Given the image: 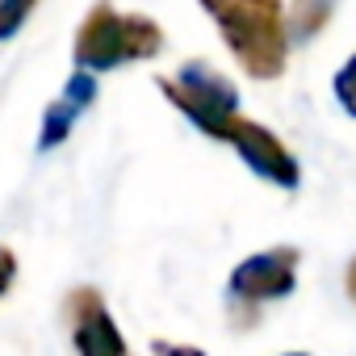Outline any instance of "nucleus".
Instances as JSON below:
<instances>
[{"mask_svg": "<svg viewBox=\"0 0 356 356\" xmlns=\"http://www.w3.org/2000/svg\"><path fill=\"white\" fill-rule=\"evenodd\" d=\"M92 97H97V80L80 67L72 80H67V88L59 92V101H51L47 105V118H42V134H38V147L42 151H51V147H59L67 134H72V126H76V118L92 105Z\"/></svg>", "mask_w": 356, "mask_h": 356, "instance_id": "6", "label": "nucleus"}, {"mask_svg": "<svg viewBox=\"0 0 356 356\" xmlns=\"http://www.w3.org/2000/svg\"><path fill=\"white\" fill-rule=\"evenodd\" d=\"M348 298H352V302H356V260H352V264H348Z\"/></svg>", "mask_w": 356, "mask_h": 356, "instance_id": "10", "label": "nucleus"}, {"mask_svg": "<svg viewBox=\"0 0 356 356\" xmlns=\"http://www.w3.org/2000/svg\"><path fill=\"white\" fill-rule=\"evenodd\" d=\"M222 42L252 80H277L289 59V26L281 0H202Z\"/></svg>", "mask_w": 356, "mask_h": 356, "instance_id": "1", "label": "nucleus"}, {"mask_svg": "<svg viewBox=\"0 0 356 356\" xmlns=\"http://www.w3.org/2000/svg\"><path fill=\"white\" fill-rule=\"evenodd\" d=\"M67 318H72V343L88 356H105V352H126V339L118 335L105 302L97 289L80 285L72 298H67Z\"/></svg>", "mask_w": 356, "mask_h": 356, "instance_id": "5", "label": "nucleus"}, {"mask_svg": "<svg viewBox=\"0 0 356 356\" xmlns=\"http://www.w3.org/2000/svg\"><path fill=\"white\" fill-rule=\"evenodd\" d=\"M13 277H17V256L9 248H0V293H9Z\"/></svg>", "mask_w": 356, "mask_h": 356, "instance_id": "9", "label": "nucleus"}, {"mask_svg": "<svg viewBox=\"0 0 356 356\" xmlns=\"http://www.w3.org/2000/svg\"><path fill=\"white\" fill-rule=\"evenodd\" d=\"M163 51V30L159 22L143 13H118L113 0H97L84 13L72 59L84 72H113L134 59H155Z\"/></svg>", "mask_w": 356, "mask_h": 356, "instance_id": "2", "label": "nucleus"}, {"mask_svg": "<svg viewBox=\"0 0 356 356\" xmlns=\"http://www.w3.org/2000/svg\"><path fill=\"white\" fill-rule=\"evenodd\" d=\"M298 285V248H268L248 256L231 273V302L239 306H260L277 302Z\"/></svg>", "mask_w": 356, "mask_h": 356, "instance_id": "4", "label": "nucleus"}, {"mask_svg": "<svg viewBox=\"0 0 356 356\" xmlns=\"http://www.w3.org/2000/svg\"><path fill=\"white\" fill-rule=\"evenodd\" d=\"M34 5H38V0H0V42L13 38V34L30 22Z\"/></svg>", "mask_w": 356, "mask_h": 356, "instance_id": "7", "label": "nucleus"}, {"mask_svg": "<svg viewBox=\"0 0 356 356\" xmlns=\"http://www.w3.org/2000/svg\"><path fill=\"white\" fill-rule=\"evenodd\" d=\"M210 138H218V143L235 147V155H239L256 176H260V181H268V185H277V189H298L302 168H298L293 151H289L273 130H264L260 122L243 118L239 109H231V113L214 126V134H210Z\"/></svg>", "mask_w": 356, "mask_h": 356, "instance_id": "3", "label": "nucleus"}, {"mask_svg": "<svg viewBox=\"0 0 356 356\" xmlns=\"http://www.w3.org/2000/svg\"><path fill=\"white\" fill-rule=\"evenodd\" d=\"M335 101H339V105L356 118V55H352V59L335 72Z\"/></svg>", "mask_w": 356, "mask_h": 356, "instance_id": "8", "label": "nucleus"}]
</instances>
